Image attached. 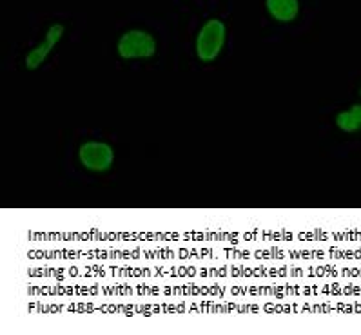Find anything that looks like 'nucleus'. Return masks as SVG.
I'll use <instances>...</instances> for the list:
<instances>
[{"mask_svg": "<svg viewBox=\"0 0 361 335\" xmlns=\"http://www.w3.org/2000/svg\"><path fill=\"white\" fill-rule=\"evenodd\" d=\"M227 30L226 24L220 20V18H211L202 26V30L198 31V37H196V56L209 64V62H214L218 58V55L224 49V44H226Z\"/></svg>", "mask_w": 361, "mask_h": 335, "instance_id": "obj_1", "label": "nucleus"}, {"mask_svg": "<svg viewBox=\"0 0 361 335\" xmlns=\"http://www.w3.org/2000/svg\"><path fill=\"white\" fill-rule=\"evenodd\" d=\"M265 6L269 15L278 22H293L300 13L298 0H265Z\"/></svg>", "mask_w": 361, "mask_h": 335, "instance_id": "obj_5", "label": "nucleus"}, {"mask_svg": "<svg viewBox=\"0 0 361 335\" xmlns=\"http://www.w3.org/2000/svg\"><path fill=\"white\" fill-rule=\"evenodd\" d=\"M336 127L347 134L361 131V103H354L350 109L341 110L336 115Z\"/></svg>", "mask_w": 361, "mask_h": 335, "instance_id": "obj_6", "label": "nucleus"}, {"mask_svg": "<svg viewBox=\"0 0 361 335\" xmlns=\"http://www.w3.org/2000/svg\"><path fill=\"white\" fill-rule=\"evenodd\" d=\"M360 94H361V87H360Z\"/></svg>", "mask_w": 361, "mask_h": 335, "instance_id": "obj_7", "label": "nucleus"}, {"mask_svg": "<svg viewBox=\"0 0 361 335\" xmlns=\"http://www.w3.org/2000/svg\"><path fill=\"white\" fill-rule=\"evenodd\" d=\"M64 37V26L62 24H53L47 30L46 37H44L42 42L39 46L31 49L26 56V68L30 71H35V69H39L40 65L44 64L47 60V56L51 55V51L56 47V44L60 42V39Z\"/></svg>", "mask_w": 361, "mask_h": 335, "instance_id": "obj_4", "label": "nucleus"}, {"mask_svg": "<svg viewBox=\"0 0 361 335\" xmlns=\"http://www.w3.org/2000/svg\"><path fill=\"white\" fill-rule=\"evenodd\" d=\"M116 53L123 60H147L157 53V40L144 30H129L120 37Z\"/></svg>", "mask_w": 361, "mask_h": 335, "instance_id": "obj_2", "label": "nucleus"}, {"mask_svg": "<svg viewBox=\"0 0 361 335\" xmlns=\"http://www.w3.org/2000/svg\"><path fill=\"white\" fill-rule=\"evenodd\" d=\"M78 160L85 170L104 175L115 163V151L106 141H85L78 148Z\"/></svg>", "mask_w": 361, "mask_h": 335, "instance_id": "obj_3", "label": "nucleus"}]
</instances>
